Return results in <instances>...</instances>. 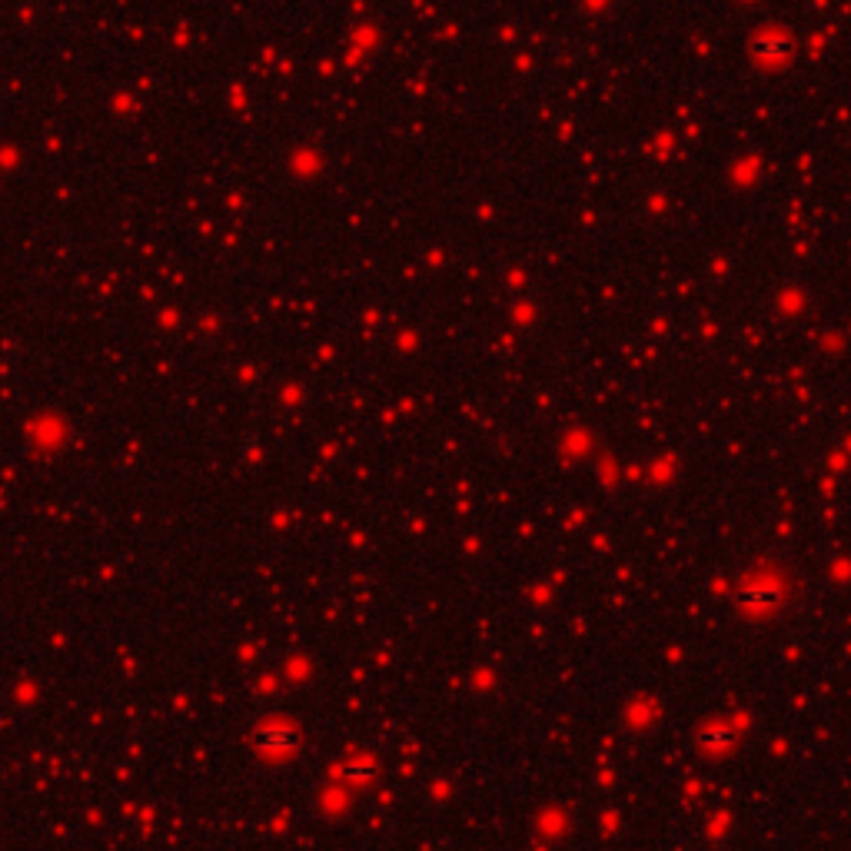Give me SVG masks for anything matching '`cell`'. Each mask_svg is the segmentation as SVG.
Returning <instances> with one entry per match:
<instances>
[{"label":"cell","mask_w":851,"mask_h":851,"mask_svg":"<svg viewBox=\"0 0 851 851\" xmlns=\"http://www.w3.org/2000/svg\"><path fill=\"white\" fill-rule=\"evenodd\" d=\"M735 602L742 612H749V615H772L775 609H782V602H785V585H782V579H775V575H765V572H759V575H751V579H745V582L738 585L735 592Z\"/></svg>","instance_id":"cell-1"},{"label":"cell","mask_w":851,"mask_h":851,"mask_svg":"<svg viewBox=\"0 0 851 851\" xmlns=\"http://www.w3.org/2000/svg\"><path fill=\"white\" fill-rule=\"evenodd\" d=\"M253 745H256V751H260V755H267V759H286L290 751H296V745H300V735H296V728H293V725L269 722L253 735Z\"/></svg>","instance_id":"cell-2"},{"label":"cell","mask_w":851,"mask_h":851,"mask_svg":"<svg viewBox=\"0 0 851 851\" xmlns=\"http://www.w3.org/2000/svg\"><path fill=\"white\" fill-rule=\"evenodd\" d=\"M751 51L759 60H785L791 53V37H785L782 30H762L751 40Z\"/></svg>","instance_id":"cell-3"},{"label":"cell","mask_w":851,"mask_h":851,"mask_svg":"<svg viewBox=\"0 0 851 851\" xmlns=\"http://www.w3.org/2000/svg\"><path fill=\"white\" fill-rule=\"evenodd\" d=\"M702 749L711 751V755H722L725 749H732L735 745V728L725 722H715V725H705L702 728Z\"/></svg>","instance_id":"cell-4"},{"label":"cell","mask_w":851,"mask_h":851,"mask_svg":"<svg viewBox=\"0 0 851 851\" xmlns=\"http://www.w3.org/2000/svg\"><path fill=\"white\" fill-rule=\"evenodd\" d=\"M343 778L349 782V785H369L373 778H376V765L369 762V759H359V762H349L343 768Z\"/></svg>","instance_id":"cell-5"}]
</instances>
